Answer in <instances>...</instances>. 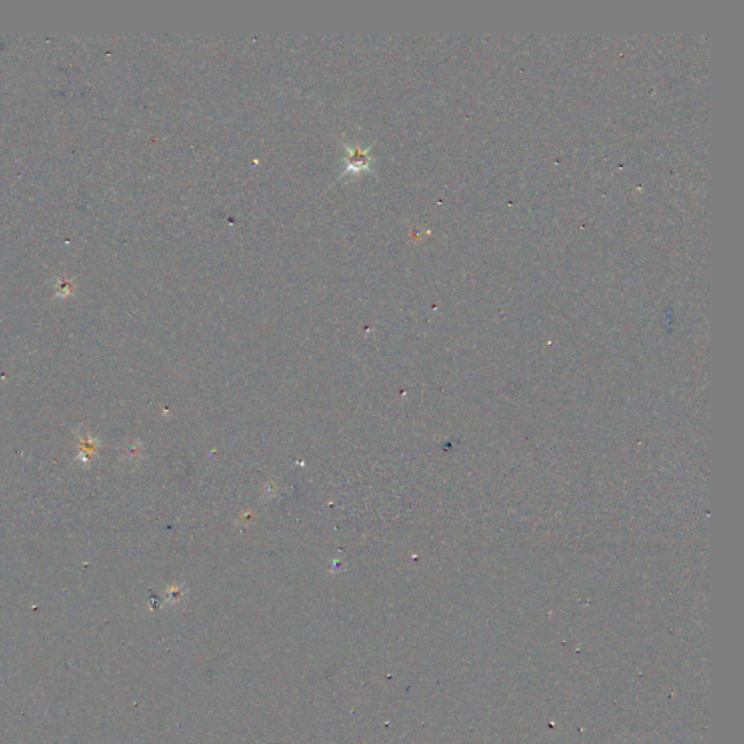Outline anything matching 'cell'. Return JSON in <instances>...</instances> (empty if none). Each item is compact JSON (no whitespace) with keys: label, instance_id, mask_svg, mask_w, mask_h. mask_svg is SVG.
<instances>
[{"label":"cell","instance_id":"obj_1","mask_svg":"<svg viewBox=\"0 0 744 744\" xmlns=\"http://www.w3.org/2000/svg\"><path fill=\"white\" fill-rule=\"evenodd\" d=\"M73 294V282L70 280H58L57 282V296L66 298Z\"/></svg>","mask_w":744,"mask_h":744}]
</instances>
